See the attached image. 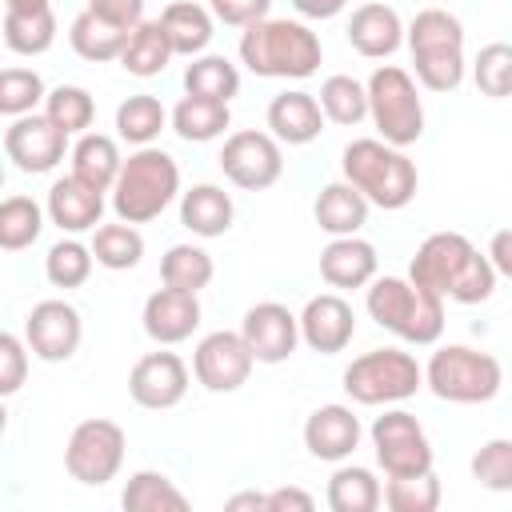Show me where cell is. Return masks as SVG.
Here are the masks:
<instances>
[{"label":"cell","instance_id":"49","mask_svg":"<svg viewBox=\"0 0 512 512\" xmlns=\"http://www.w3.org/2000/svg\"><path fill=\"white\" fill-rule=\"evenodd\" d=\"M212 16L228 28H248L272 12V0H208Z\"/></svg>","mask_w":512,"mask_h":512},{"label":"cell","instance_id":"38","mask_svg":"<svg viewBox=\"0 0 512 512\" xmlns=\"http://www.w3.org/2000/svg\"><path fill=\"white\" fill-rule=\"evenodd\" d=\"M44 216H48V208H40L32 196H4V204H0V248L4 252L32 248L44 232Z\"/></svg>","mask_w":512,"mask_h":512},{"label":"cell","instance_id":"40","mask_svg":"<svg viewBox=\"0 0 512 512\" xmlns=\"http://www.w3.org/2000/svg\"><path fill=\"white\" fill-rule=\"evenodd\" d=\"M316 100H320L324 116L332 124H344V128H352V124H360L368 116V84H360L356 76H344V72L328 76L320 84Z\"/></svg>","mask_w":512,"mask_h":512},{"label":"cell","instance_id":"20","mask_svg":"<svg viewBox=\"0 0 512 512\" xmlns=\"http://www.w3.org/2000/svg\"><path fill=\"white\" fill-rule=\"evenodd\" d=\"M360 436H364L360 416L348 404H320L304 420V448L328 464H344L360 448Z\"/></svg>","mask_w":512,"mask_h":512},{"label":"cell","instance_id":"53","mask_svg":"<svg viewBox=\"0 0 512 512\" xmlns=\"http://www.w3.org/2000/svg\"><path fill=\"white\" fill-rule=\"evenodd\" d=\"M292 8L304 16V20H332L348 8V0H292Z\"/></svg>","mask_w":512,"mask_h":512},{"label":"cell","instance_id":"36","mask_svg":"<svg viewBox=\"0 0 512 512\" xmlns=\"http://www.w3.org/2000/svg\"><path fill=\"white\" fill-rule=\"evenodd\" d=\"M92 252H96V264L108 268V272H128L144 260V236L136 224L128 220H116V224H100L92 232Z\"/></svg>","mask_w":512,"mask_h":512},{"label":"cell","instance_id":"22","mask_svg":"<svg viewBox=\"0 0 512 512\" xmlns=\"http://www.w3.org/2000/svg\"><path fill=\"white\" fill-rule=\"evenodd\" d=\"M140 320H144L148 340H156L164 348L168 344H184L200 328V300H196V292H180V288L164 284L144 300Z\"/></svg>","mask_w":512,"mask_h":512},{"label":"cell","instance_id":"55","mask_svg":"<svg viewBox=\"0 0 512 512\" xmlns=\"http://www.w3.org/2000/svg\"><path fill=\"white\" fill-rule=\"evenodd\" d=\"M52 0H4V12H44Z\"/></svg>","mask_w":512,"mask_h":512},{"label":"cell","instance_id":"3","mask_svg":"<svg viewBox=\"0 0 512 512\" xmlns=\"http://www.w3.org/2000/svg\"><path fill=\"white\" fill-rule=\"evenodd\" d=\"M404 44L412 52V76L428 92H456L464 84V24L448 8H420L408 20Z\"/></svg>","mask_w":512,"mask_h":512},{"label":"cell","instance_id":"41","mask_svg":"<svg viewBox=\"0 0 512 512\" xmlns=\"http://www.w3.org/2000/svg\"><path fill=\"white\" fill-rule=\"evenodd\" d=\"M92 264H96L92 244H84V240H76V236H64V240H56V244L48 248V256H44V276H48L52 288H80V284H88Z\"/></svg>","mask_w":512,"mask_h":512},{"label":"cell","instance_id":"47","mask_svg":"<svg viewBox=\"0 0 512 512\" xmlns=\"http://www.w3.org/2000/svg\"><path fill=\"white\" fill-rule=\"evenodd\" d=\"M496 280H500V272L492 268L488 252L476 248L472 260H468V268L460 272V280H456V288H452L448 300H456V304H484V300L496 292Z\"/></svg>","mask_w":512,"mask_h":512},{"label":"cell","instance_id":"15","mask_svg":"<svg viewBox=\"0 0 512 512\" xmlns=\"http://www.w3.org/2000/svg\"><path fill=\"white\" fill-rule=\"evenodd\" d=\"M472 252H476V244L468 236H460V232H432L416 248L412 264H408V280L448 300L452 288H456V280H460V272L468 268Z\"/></svg>","mask_w":512,"mask_h":512},{"label":"cell","instance_id":"2","mask_svg":"<svg viewBox=\"0 0 512 512\" xmlns=\"http://www.w3.org/2000/svg\"><path fill=\"white\" fill-rule=\"evenodd\" d=\"M340 176L368 196L372 208L400 212L416 200L420 172L408 160L404 148L380 140V136H360L340 152Z\"/></svg>","mask_w":512,"mask_h":512},{"label":"cell","instance_id":"46","mask_svg":"<svg viewBox=\"0 0 512 512\" xmlns=\"http://www.w3.org/2000/svg\"><path fill=\"white\" fill-rule=\"evenodd\" d=\"M472 480L488 492H512V440L496 436L472 452Z\"/></svg>","mask_w":512,"mask_h":512},{"label":"cell","instance_id":"42","mask_svg":"<svg viewBox=\"0 0 512 512\" xmlns=\"http://www.w3.org/2000/svg\"><path fill=\"white\" fill-rule=\"evenodd\" d=\"M44 112H48V120H52L56 128H64L68 136H84V132L92 128V120H96V100H92V92L80 88V84H56V88L48 92V100H44Z\"/></svg>","mask_w":512,"mask_h":512},{"label":"cell","instance_id":"11","mask_svg":"<svg viewBox=\"0 0 512 512\" xmlns=\"http://www.w3.org/2000/svg\"><path fill=\"white\" fill-rule=\"evenodd\" d=\"M220 172L244 188V192H264L284 176V148L272 132H256V128H240L232 136H224L220 148Z\"/></svg>","mask_w":512,"mask_h":512},{"label":"cell","instance_id":"48","mask_svg":"<svg viewBox=\"0 0 512 512\" xmlns=\"http://www.w3.org/2000/svg\"><path fill=\"white\" fill-rule=\"evenodd\" d=\"M28 340L16 332L0 336V396H16L24 376H28Z\"/></svg>","mask_w":512,"mask_h":512},{"label":"cell","instance_id":"13","mask_svg":"<svg viewBox=\"0 0 512 512\" xmlns=\"http://www.w3.org/2000/svg\"><path fill=\"white\" fill-rule=\"evenodd\" d=\"M256 368V356L244 340V332H208L192 352V376L208 392H236L248 384Z\"/></svg>","mask_w":512,"mask_h":512},{"label":"cell","instance_id":"26","mask_svg":"<svg viewBox=\"0 0 512 512\" xmlns=\"http://www.w3.org/2000/svg\"><path fill=\"white\" fill-rule=\"evenodd\" d=\"M236 220V204L220 184H192L188 192H180V224L200 236V240H216L232 228Z\"/></svg>","mask_w":512,"mask_h":512},{"label":"cell","instance_id":"4","mask_svg":"<svg viewBox=\"0 0 512 512\" xmlns=\"http://www.w3.org/2000/svg\"><path fill=\"white\" fill-rule=\"evenodd\" d=\"M368 316L404 344L428 348L444 336V296L412 284L408 276H376L364 296Z\"/></svg>","mask_w":512,"mask_h":512},{"label":"cell","instance_id":"1","mask_svg":"<svg viewBox=\"0 0 512 512\" xmlns=\"http://www.w3.org/2000/svg\"><path fill=\"white\" fill-rule=\"evenodd\" d=\"M240 64L260 80H308L320 72L324 44L304 20L264 16L240 32Z\"/></svg>","mask_w":512,"mask_h":512},{"label":"cell","instance_id":"52","mask_svg":"<svg viewBox=\"0 0 512 512\" xmlns=\"http://www.w3.org/2000/svg\"><path fill=\"white\" fill-rule=\"evenodd\" d=\"M488 260H492V268H496L500 276L512 280V228H500V232L488 240Z\"/></svg>","mask_w":512,"mask_h":512},{"label":"cell","instance_id":"32","mask_svg":"<svg viewBox=\"0 0 512 512\" xmlns=\"http://www.w3.org/2000/svg\"><path fill=\"white\" fill-rule=\"evenodd\" d=\"M68 44L80 60H92V64H104V60H120L124 44H128V32L100 20L96 12H80L72 24H68Z\"/></svg>","mask_w":512,"mask_h":512},{"label":"cell","instance_id":"35","mask_svg":"<svg viewBox=\"0 0 512 512\" xmlns=\"http://www.w3.org/2000/svg\"><path fill=\"white\" fill-rule=\"evenodd\" d=\"M120 504H124L128 512H164V508L184 512V508H188V496H184L164 472L140 468V472L128 476V484H124V492H120Z\"/></svg>","mask_w":512,"mask_h":512},{"label":"cell","instance_id":"44","mask_svg":"<svg viewBox=\"0 0 512 512\" xmlns=\"http://www.w3.org/2000/svg\"><path fill=\"white\" fill-rule=\"evenodd\" d=\"M44 100H48V88L36 68H4L0 72V112L8 120L36 112Z\"/></svg>","mask_w":512,"mask_h":512},{"label":"cell","instance_id":"12","mask_svg":"<svg viewBox=\"0 0 512 512\" xmlns=\"http://www.w3.org/2000/svg\"><path fill=\"white\" fill-rule=\"evenodd\" d=\"M64 152L68 148V132L56 128L48 120V112H28V116H16L8 128H4V156L12 160V168L28 172V176H44L52 172L56 164H64Z\"/></svg>","mask_w":512,"mask_h":512},{"label":"cell","instance_id":"7","mask_svg":"<svg viewBox=\"0 0 512 512\" xmlns=\"http://www.w3.org/2000/svg\"><path fill=\"white\" fill-rule=\"evenodd\" d=\"M368 120L380 140L408 148L424 136V100L420 84L400 64H380L368 76Z\"/></svg>","mask_w":512,"mask_h":512},{"label":"cell","instance_id":"28","mask_svg":"<svg viewBox=\"0 0 512 512\" xmlns=\"http://www.w3.org/2000/svg\"><path fill=\"white\" fill-rule=\"evenodd\" d=\"M172 56L176 52H172V40H168L164 24L160 20H140L128 32V44L120 52V68L128 76H136V80H152L172 64Z\"/></svg>","mask_w":512,"mask_h":512},{"label":"cell","instance_id":"45","mask_svg":"<svg viewBox=\"0 0 512 512\" xmlns=\"http://www.w3.org/2000/svg\"><path fill=\"white\" fill-rule=\"evenodd\" d=\"M440 480L436 472H420V476H388L384 484V504L392 512H436L440 508Z\"/></svg>","mask_w":512,"mask_h":512},{"label":"cell","instance_id":"51","mask_svg":"<svg viewBox=\"0 0 512 512\" xmlns=\"http://www.w3.org/2000/svg\"><path fill=\"white\" fill-rule=\"evenodd\" d=\"M316 508V500H312V492H304V488H272L268 492V512H312Z\"/></svg>","mask_w":512,"mask_h":512},{"label":"cell","instance_id":"18","mask_svg":"<svg viewBox=\"0 0 512 512\" xmlns=\"http://www.w3.org/2000/svg\"><path fill=\"white\" fill-rule=\"evenodd\" d=\"M44 208H48V220L64 236H80V232H96L104 224L108 200H104V188H96V184L80 180L76 172H68L60 180H52Z\"/></svg>","mask_w":512,"mask_h":512},{"label":"cell","instance_id":"23","mask_svg":"<svg viewBox=\"0 0 512 512\" xmlns=\"http://www.w3.org/2000/svg\"><path fill=\"white\" fill-rule=\"evenodd\" d=\"M376 268H380V256L360 232L356 236H332L320 252V276L328 288H340V292L368 288L376 280Z\"/></svg>","mask_w":512,"mask_h":512},{"label":"cell","instance_id":"34","mask_svg":"<svg viewBox=\"0 0 512 512\" xmlns=\"http://www.w3.org/2000/svg\"><path fill=\"white\" fill-rule=\"evenodd\" d=\"M168 124H172V116L148 92H136V96L120 100V108H116V136L128 140L132 148H148Z\"/></svg>","mask_w":512,"mask_h":512},{"label":"cell","instance_id":"54","mask_svg":"<svg viewBox=\"0 0 512 512\" xmlns=\"http://www.w3.org/2000/svg\"><path fill=\"white\" fill-rule=\"evenodd\" d=\"M228 508H232V512H236V508H260V512H268V492H240V496L228 500Z\"/></svg>","mask_w":512,"mask_h":512},{"label":"cell","instance_id":"25","mask_svg":"<svg viewBox=\"0 0 512 512\" xmlns=\"http://www.w3.org/2000/svg\"><path fill=\"white\" fill-rule=\"evenodd\" d=\"M368 208H372L368 196L360 188H352L344 176L324 184L312 200V216H316L320 232H328V236H356L368 224Z\"/></svg>","mask_w":512,"mask_h":512},{"label":"cell","instance_id":"16","mask_svg":"<svg viewBox=\"0 0 512 512\" xmlns=\"http://www.w3.org/2000/svg\"><path fill=\"white\" fill-rule=\"evenodd\" d=\"M188 392V364L176 352H144L128 372V396L148 412H168Z\"/></svg>","mask_w":512,"mask_h":512},{"label":"cell","instance_id":"31","mask_svg":"<svg viewBox=\"0 0 512 512\" xmlns=\"http://www.w3.org/2000/svg\"><path fill=\"white\" fill-rule=\"evenodd\" d=\"M332 512H376L384 504V488L376 480L372 468L364 464H340L328 476V492H324Z\"/></svg>","mask_w":512,"mask_h":512},{"label":"cell","instance_id":"37","mask_svg":"<svg viewBox=\"0 0 512 512\" xmlns=\"http://www.w3.org/2000/svg\"><path fill=\"white\" fill-rule=\"evenodd\" d=\"M216 276V264L212 256L200 248V244H172L160 260V280L168 288H180V292H204Z\"/></svg>","mask_w":512,"mask_h":512},{"label":"cell","instance_id":"30","mask_svg":"<svg viewBox=\"0 0 512 512\" xmlns=\"http://www.w3.org/2000/svg\"><path fill=\"white\" fill-rule=\"evenodd\" d=\"M68 160H72V172L80 180H88V184H96L104 192H112V184H116V176L124 168V156H120L116 136H104V132H84L72 144Z\"/></svg>","mask_w":512,"mask_h":512},{"label":"cell","instance_id":"14","mask_svg":"<svg viewBox=\"0 0 512 512\" xmlns=\"http://www.w3.org/2000/svg\"><path fill=\"white\" fill-rule=\"evenodd\" d=\"M24 340L36 360L60 364V360L76 356V348L84 340V320L68 300H40L24 316Z\"/></svg>","mask_w":512,"mask_h":512},{"label":"cell","instance_id":"9","mask_svg":"<svg viewBox=\"0 0 512 512\" xmlns=\"http://www.w3.org/2000/svg\"><path fill=\"white\" fill-rule=\"evenodd\" d=\"M124 448H128V436L116 420H104V416H92V420H80L68 436V448H64V468L72 480L88 484V488H100L108 480H116L120 464H124Z\"/></svg>","mask_w":512,"mask_h":512},{"label":"cell","instance_id":"5","mask_svg":"<svg viewBox=\"0 0 512 512\" xmlns=\"http://www.w3.org/2000/svg\"><path fill=\"white\" fill-rule=\"evenodd\" d=\"M176 196H180V164L164 148L148 144L124 160V168L112 184V212H116V220L148 224Z\"/></svg>","mask_w":512,"mask_h":512},{"label":"cell","instance_id":"17","mask_svg":"<svg viewBox=\"0 0 512 512\" xmlns=\"http://www.w3.org/2000/svg\"><path fill=\"white\" fill-rule=\"evenodd\" d=\"M240 332H244L256 364H284L300 344V316L280 300H260L244 312Z\"/></svg>","mask_w":512,"mask_h":512},{"label":"cell","instance_id":"50","mask_svg":"<svg viewBox=\"0 0 512 512\" xmlns=\"http://www.w3.org/2000/svg\"><path fill=\"white\" fill-rule=\"evenodd\" d=\"M88 12H96L100 20L132 32L144 20V0H88Z\"/></svg>","mask_w":512,"mask_h":512},{"label":"cell","instance_id":"21","mask_svg":"<svg viewBox=\"0 0 512 512\" xmlns=\"http://www.w3.org/2000/svg\"><path fill=\"white\" fill-rule=\"evenodd\" d=\"M404 32H408V24L384 0H368V4L352 8L348 28H344L352 52H360L364 60H388L404 44Z\"/></svg>","mask_w":512,"mask_h":512},{"label":"cell","instance_id":"39","mask_svg":"<svg viewBox=\"0 0 512 512\" xmlns=\"http://www.w3.org/2000/svg\"><path fill=\"white\" fill-rule=\"evenodd\" d=\"M4 44L16 56H40L56 44V12H4Z\"/></svg>","mask_w":512,"mask_h":512},{"label":"cell","instance_id":"27","mask_svg":"<svg viewBox=\"0 0 512 512\" xmlns=\"http://www.w3.org/2000/svg\"><path fill=\"white\" fill-rule=\"evenodd\" d=\"M160 24L172 40V52L176 56H200L208 52L212 36H216V16L208 4H196V0H172L164 12H160Z\"/></svg>","mask_w":512,"mask_h":512},{"label":"cell","instance_id":"19","mask_svg":"<svg viewBox=\"0 0 512 512\" xmlns=\"http://www.w3.org/2000/svg\"><path fill=\"white\" fill-rule=\"evenodd\" d=\"M356 336V312L340 292H320L300 308V340L320 352V356H336L352 344Z\"/></svg>","mask_w":512,"mask_h":512},{"label":"cell","instance_id":"43","mask_svg":"<svg viewBox=\"0 0 512 512\" xmlns=\"http://www.w3.org/2000/svg\"><path fill=\"white\" fill-rule=\"evenodd\" d=\"M472 84L488 100L512 96V44L508 40H492V44H484L476 52V60H472Z\"/></svg>","mask_w":512,"mask_h":512},{"label":"cell","instance_id":"24","mask_svg":"<svg viewBox=\"0 0 512 512\" xmlns=\"http://www.w3.org/2000/svg\"><path fill=\"white\" fill-rule=\"evenodd\" d=\"M324 120L328 116H324L320 100L304 88H288V92L272 96V104H268V132L288 148L312 144L324 132Z\"/></svg>","mask_w":512,"mask_h":512},{"label":"cell","instance_id":"33","mask_svg":"<svg viewBox=\"0 0 512 512\" xmlns=\"http://www.w3.org/2000/svg\"><path fill=\"white\" fill-rule=\"evenodd\" d=\"M184 92H188V96H204V100L232 104V96L240 92V68H236L228 56L200 52V56H192V64L184 68Z\"/></svg>","mask_w":512,"mask_h":512},{"label":"cell","instance_id":"29","mask_svg":"<svg viewBox=\"0 0 512 512\" xmlns=\"http://www.w3.org/2000/svg\"><path fill=\"white\" fill-rule=\"evenodd\" d=\"M232 128V112L228 104L220 100H204V96H180L176 108H172V132L184 140V144H208V140H220L224 132Z\"/></svg>","mask_w":512,"mask_h":512},{"label":"cell","instance_id":"10","mask_svg":"<svg viewBox=\"0 0 512 512\" xmlns=\"http://www.w3.org/2000/svg\"><path fill=\"white\" fill-rule=\"evenodd\" d=\"M368 440L384 476H420L436 460L424 424L404 408H388L384 416H376L368 428Z\"/></svg>","mask_w":512,"mask_h":512},{"label":"cell","instance_id":"6","mask_svg":"<svg viewBox=\"0 0 512 512\" xmlns=\"http://www.w3.org/2000/svg\"><path fill=\"white\" fill-rule=\"evenodd\" d=\"M500 384V360L468 344H440L424 364V388L448 404H488L500 392Z\"/></svg>","mask_w":512,"mask_h":512},{"label":"cell","instance_id":"8","mask_svg":"<svg viewBox=\"0 0 512 512\" xmlns=\"http://www.w3.org/2000/svg\"><path fill=\"white\" fill-rule=\"evenodd\" d=\"M424 388V368L404 348H372L344 368V392L352 404H400Z\"/></svg>","mask_w":512,"mask_h":512}]
</instances>
